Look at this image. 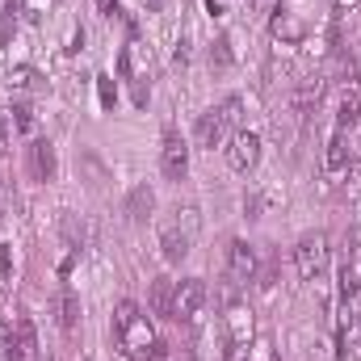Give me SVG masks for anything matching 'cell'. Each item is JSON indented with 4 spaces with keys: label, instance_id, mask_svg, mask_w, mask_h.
Masks as SVG:
<instances>
[{
    "label": "cell",
    "instance_id": "cell-15",
    "mask_svg": "<svg viewBox=\"0 0 361 361\" xmlns=\"http://www.w3.org/2000/svg\"><path fill=\"white\" fill-rule=\"evenodd\" d=\"M357 118H361V92H349L341 101V109H336V130H349Z\"/></svg>",
    "mask_w": 361,
    "mask_h": 361
},
{
    "label": "cell",
    "instance_id": "cell-27",
    "mask_svg": "<svg viewBox=\"0 0 361 361\" xmlns=\"http://www.w3.org/2000/svg\"><path fill=\"white\" fill-rule=\"evenodd\" d=\"M240 361H244V357H240Z\"/></svg>",
    "mask_w": 361,
    "mask_h": 361
},
{
    "label": "cell",
    "instance_id": "cell-22",
    "mask_svg": "<svg viewBox=\"0 0 361 361\" xmlns=\"http://www.w3.org/2000/svg\"><path fill=\"white\" fill-rule=\"evenodd\" d=\"M273 30H277V34H286V38H298V34H302V30H298V21H290V17H277V21H273Z\"/></svg>",
    "mask_w": 361,
    "mask_h": 361
},
{
    "label": "cell",
    "instance_id": "cell-14",
    "mask_svg": "<svg viewBox=\"0 0 361 361\" xmlns=\"http://www.w3.org/2000/svg\"><path fill=\"white\" fill-rule=\"evenodd\" d=\"M55 311H59V328H68V332H72V328H76V319H80V298L63 286V290H59V298H55Z\"/></svg>",
    "mask_w": 361,
    "mask_h": 361
},
{
    "label": "cell",
    "instance_id": "cell-3",
    "mask_svg": "<svg viewBox=\"0 0 361 361\" xmlns=\"http://www.w3.org/2000/svg\"><path fill=\"white\" fill-rule=\"evenodd\" d=\"M328 235L324 231H311V235H302L298 240V248H294V269H298V277L302 281H315L319 273L328 269Z\"/></svg>",
    "mask_w": 361,
    "mask_h": 361
},
{
    "label": "cell",
    "instance_id": "cell-23",
    "mask_svg": "<svg viewBox=\"0 0 361 361\" xmlns=\"http://www.w3.org/2000/svg\"><path fill=\"white\" fill-rule=\"evenodd\" d=\"M143 361H169V345L152 341V345H147V353H143Z\"/></svg>",
    "mask_w": 361,
    "mask_h": 361
},
{
    "label": "cell",
    "instance_id": "cell-8",
    "mask_svg": "<svg viewBox=\"0 0 361 361\" xmlns=\"http://www.w3.org/2000/svg\"><path fill=\"white\" fill-rule=\"evenodd\" d=\"M38 357V336H34V324L21 315L8 332V361H34Z\"/></svg>",
    "mask_w": 361,
    "mask_h": 361
},
{
    "label": "cell",
    "instance_id": "cell-1",
    "mask_svg": "<svg viewBox=\"0 0 361 361\" xmlns=\"http://www.w3.org/2000/svg\"><path fill=\"white\" fill-rule=\"evenodd\" d=\"M114 336H118V345H122L126 353H147V345H152V324H147V315L139 311V302H130V298L118 302V311H114Z\"/></svg>",
    "mask_w": 361,
    "mask_h": 361
},
{
    "label": "cell",
    "instance_id": "cell-10",
    "mask_svg": "<svg viewBox=\"0 0 361 361\" xmlns=\"http://www.w3.org/2000/svg\"><path fill=\"white\" fill-rule=\"evenodd\" d=\"M55 169H59V164H55V147H51L47 139H34V143H30V173L38 180H55Z\"/></svg>",
    "mask_w": 361,
    "mask_h": 361
},
{
    "label": "cell",
    "instance_id": "cell-24",
    "mask_svg": "<svg viewBox=\"0 0 361 361\" xmlns=\"http://www.w3.org/2000/svg\"><path fill=\"white\" fill-rule=\"evenodd\" d=\"M97 89H101V105L109 109V105H114V80H109V76H101V80H97Z\"/></svg>",
    "mask_w": 361,
    "mask_h": 361
},
{
    "label": "cell",
    "instance_id": "cell-19",
    "mask_svg": "<svg viewBox=\"0 0 361 361\" xmlns=\"http://www.w3.org/2000/svg\"><path fill=\"white\" fill-rule=\"evenodd\" d=\"M13 126L21 135H34V109L30 105H13Z\"/></svg>",
    "mask_w": 361,
    "mask_h": 361
},
{
    "label": "cell",
    "instance_id": "cell-26",
    "mask_svg": "<svg viewBox=\"0 0 361 361\" xmlns=\"http://www.w3.org/2000/svg\"><path fill=\"white\" fill-rule=\"evenodd\" d=\"M8 265H13V257H8V244H0V277H8Z\"/></svg>",
    "mask_w": 361,
    "mask_h": 361
},
{
    "label": "cell",
    "instance_id": "cell-16",
    "mask_svg": "<svg viewBox=\"0 0 361 361\" xmlns=\"http://www.w3.org/2000/svg\"><path fill=\"white\" fill-rule=\"evenodd\" d=\"M13 89H21V92H42V76L34 72V68H13Z\"/></svg>",
    "mask_w": 361,
    "mask_h": 361
},
{
    "label": "cell",
    "instance_id": "cell-7",
    "mask_svg": "<svg viewBox=\"0 0 361 361\" xmlns=\"http://www.w3.org/2000/svg\"><path fill=\"white\" fill-rule=\"evenodd\" d=\"M257 160H261V135L240 130V135L231 139V147H227V164H231L235 173H248V169H257Z\"/></svg>",
    "mask_w": 361,
    "mask_h": 361
},
{
    "label": "cell",
    "instance_id": "cell-4",
    "mask_svg": "<svg viewBox=\"0 0 361 361\" xmlns=\"http://www.w3.org/2000/svg\"><path fill=\"white\" fill-rule=\"evenodd\" d=\"M206 307V281L202 277H185L177 286V298H173V319L180 324H193Z\"/></svg>",
    "mask_w": 361,
    "mask_h": 361
},
{
    "label": "cell",
    "instance_id": "cell-12",
    "mask_svg": "<svg viewBox=\"0 0 361 361\" xmlns=\"http://www.w3.org/2000/svg\"><path fill=\"white\" fill-rule=\"evenodd\" d=\"M173 298H177V286H173L169 277H156V281H152V315L173 319Z\"/></svg>",
    "mask_w": 361,
    "mask_h": 361
},
{
    "label": "cell",
    "instance_id": "cell-13",
    "mask_svg": "<svg viewBox=\"0 0 361 361\" xmlns=\"http://www.w3.org/2000/svg\"><path fill=\"white\" fill-rule=\"evenodd\" d=\"M152 206H156V193H152L147 185H135L130 197H126V214H130L135 223H143V219L152 214Z\"/></svg>",
    "mask_w": 361,
    "mask_h": 361
},
{
    "label": "cell",
    "instance_id": "cell-2",
    "mask_svg": "<svg viewBox=\"0 0 361 361\" xmlns=\"http://www.w3.org/2000/svg\"><path fill=\"white\" fill-rule=\"evenodd\" d=\"M193 235H197V210L193 206H185L177 210V219L173 223H164V231H160V248H164V261H185L189 257V248H193Z\"/></svg>",
    "mask_w": 361,
    "mask_h": 361
},
{
    "label": "cell",
    "instance_id": "cell-5",
    "mask_svg": "<svg viewBox=\"0 0 361 361\" xmlns=\"http://www.w3.org/2000/svg\"><path fill=\"white\" fill-rule=\"evenodd\" d=\"M160 169H164L169 180H180L185 169H189V147H185V139H180L173 126L164 130V143H160Z\"/></svg>",
    "mask_w": 361,
    "mask_h": 361
},
{
    "label": "cell",
    "instance_id": "cell-6",
    "mask_svg": "<svg viewBox=\"0 0 361 361\" xmlns=\"http://www.w3.org/2000/svg\"><path fill=\"white\" fill-rule=\"evenodd\" d=\"M227 277L235 286H244V281L257 277V248L248 240H231V248H227Z\"/></svg>",
    "mask_w": 361,
    "mask_h": 361
},
{
    "label": "cell",
    "instance_id": "cell-20",
    "mask_svg": "<svg viewBox=\"0 0 361 361\" xmlns=\"http://www.w3.org/2000/svg\"><path fill=\"white\" fill-rule=\"evenodd\" d=\"M219 114L227 118V126H235V122L244 118V101H240V97H227V101L219 105Z\"/></svg>",
    "mask_w": 361,
    "mask_h": 361
},
{
    "label": "cell",
    "instance_id": "cell-11",
    "mask_svg": "<svg viewBox=\"0 0 361 361\" xmlns=\"http://www.w3.org/2000/svg\"><path fill=\"white\" fill-rule=\"evenodd\" d=\"M349 169V147H345V130H336L332 139H328V147H324V173H345Z\"/></svg>",
    "mask_w": 361,
    "mask_h": 361
},
{
    "label": "cell",
    "instance_id": "cell-25",
    "mask_svg": "<svg viewBox=\"0 0 361 361\" xmlns=\"http://www.w3.org/2000/svg\"><path fill=\"white\" fill-rule=\"evenodd\" d=\"M97 4H101V17H109V21L118 17V0H97Z\"/></svg>",
    "mask_w": 361,
    "mask_h": 361
},
{
    "label": "cell",
    "instance_id": "cell-9",
    "mask_svg": "<svg viewBox=\"0 0 361 361\" xmlns=\"http://www.w3.org/2000/svg\"><path fill=\"white\" fill-rule=\"evenodd\" d=\"M193 135H197V143H202V147H210V152L223 143V135H227V118L219 114V105H214V109H206V114L197 118V130H193Z\"/></svg>",
    "mask_w": 361,
    "mask_h": 361
},
{
    "label": "cell",
    "instance_id": "cell-17",
    "mask_svg": "<svg viewBox=\"0 0 361 361\" xmlns=\"http://www.w3.org/2000/svg\"><path fill=\"white\" fill-rule=\"evenodd\" d=\"M319 97H324V80H307L294 92V109H311V105H319Z\"/></svg>",
    "mask_w": 361,
    "mask_h": 361
},
{
    "label": "cell",
    "instance_id": "cell-21",
    "mask_svg": "<svg viewBox=\"0 0 361 361\" xmlns=\"http://www.w3.org/2000/svg\"><path fill=\"white\" fill-rule=\"evenodd\" d=\"M345 189H349L353 197L361 193V164H353V160H349V169H345Z\"/></svg>",
    "mask_w": 361,
    "mask_h": 361
},
{
    "label": "cell",
    "instance_id": "cell-18",
    "mask_svg": "<svg viewBox=\"0 0 361 361\" xmlns=\"http://www.w3.org/2000/svg\"><path fill=\"white\" fill-rule=\"evenodd\" d=\"M210 63H214V68H231V63H235L231 38H214V47H210Z\"/></svg>",
    "mask_w": 361,
    "mask_h": 361
}]
</instances>
